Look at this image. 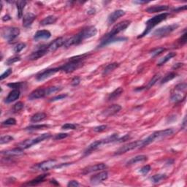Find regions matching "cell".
<instances>
[{
  "label": "cell",
  "instance_id": "obj_57",
  "mask_svg": "<svg viewBox=\"0 0 187 187\" xmlns=\"http://www.w3.org/2000/svg\"><path fill=\"white\" fill-rule=\"evenodd\" d=\"M130 135H126L125 136H124L123 137H121V138H119L116 142H124V141H126L128 139H130Z\"/></svg>",
  "mask_w": 187,
  "mask_h": 187
},
{
  "label": "cell",
  "instance_id": "obj_42",
  "mask_svg": "<svg viewBox=\"0 0 187 187\" xmlns=\"http://www.w3.org/2000/svg\"><path fill=\"white\" fill-rule=\"evenodd\" d=\"M14 140V138L10 135H4V136L1 137L0 138V144H4V143H8L11 141Z\"/></svg>",
  "mask_w": 187,
  "mask_h": 187
},
{
  "label": "cell",
  "instance_id": "obj_39",
  "mask_svg": "<svg viewBox=\"0 0 187 187\" xmlns=\"http://www.w3.org/2000/svg\"><path fill=\"white\" fill-rule=\"evenodd\" d=\"M166 51V48H163V47H159V48H154L153 50H152V51H151V56L152 57L157 56L161 54L162 53H163L164 51Z\"/></svg>",
  "mask_w": 187,
  "mask_h": 187
},
{
  "label": "cell",
  "instance_id": "obj_28",
  "mask_svg": "<svg viewBox=\"0 0 187 187\" xmlns=\"http://www.w3.org/2000/svg\"><path fill=\"white\" fill-rule=\"evenodd\" d=\"M124 92V89L121 87H119L113 91L112 93H110L108 96V101H113V100H115L119 98L120 96L122 94V93Z\"/></svg>",
  "mask_w": 187,
  "mask_h": 187
},
{
  "label": "cell",
  "instance_id": "obj_32",
  "mask_svg": "<svg viewBox=\"0 0 187 187\" xmlns=\"http://www.w3.org/2000/svg\"><path fill=\"white\" fill-rule=\"evenodd\" d=\"M57 21V18L53 16V15H49L45 18L43 20L40 21L41 26H46V25H51V24H55Z\"/></svg>",
  "mask_w": 187,
  "mask_h": 187
},
{
  "label": "cell",
  "instance_id": "obj_29",
  "mask_svg": "<svg viewBox=\"0 0 187 187\" xmlns=\"http://www.w3.org/2000/svg\"><path fill=\"white\" fill-rule=\"evenodd\" d=\"M47 176H48V174H43V175H39V176H37L36 179L32 180V181L29 182L26 184V185H28V186H36L37 184L42 183V182L44 181V180H45Z\"/></svg>",
  "mask_w": 187,
  "mask_h": 187
},
{
  "label": "cell",
  "instance_id": "obj_6",
  "mask_svg": "<svg viewBox=\"0 0 187 187\" xmlns=\"http://www.w3.org/2000/svg\"><path fill=\"white\" fill-rule=\"evenodd\" d=\"M186 83H180L175 87L174 92L172 93L170 97V100L173 102H179L184 100L186 97Z\"/></svg>",
  "mask_w": 187,
  "mask_h": 187
},
{
  "label": "cell",
  "instance_id": "obj_33",
  "mask_svg": "<svg viewBox=\"0 0 187 187\" xmlns=\"http://www.w3.org/2000/svg\"><path fill=\"white\" fill-rule=\"evenodd\" d=\"M175 56H176V53H175V52H170V53H168V54H167L165 56L162 58V59H160L159 61H158L157 65L158 66L164 65V64H166L167 62H168V61H170V60L172 59V58Z\"/></svg>",
  "mask_w": 187,
  "mask_h": 187
},
{
  "label": "cell",
  "instance_id": "obj_23",
  "mask_svg": "<svg viewBox=\"0 0 187 187\" xmlns=\"http://www.w3.org/2000/svg\"><path fill=\"white\" fill-rule=\"evenodd\" d=\"M169 9H170V6L168 5H153L147 8L146 11L148 13H154L162 12V11H167Z\"/></svg>",
  "mask_w": 187,
  "mask_h": 187
},
{
  "label": "cell",
  "instance_id": "obj_8",
  "mask_svg": "<svg viewBox=\"0 0 187 187\" xmlns=\"http://www.w3.org/2000/svg\"><path fill=\"white\" fill-rule=\"evenodd\" d=\"M59 164H58L56 160L51 159L35 164V165L32 167V169L37 171H43L44 172V171H48L52 170V169L56 168L59 167Z\"/></svg>",
  "mask_w": 187,
  "mask_h": 187
},
{
  "label": "cell",
  "instance_id": "obj_30",
  "mask_svg": "<svg viewBox=\"0 0 187 187\" xmlns=\"http://www.w3.org/2000/svg\"><path fill=\"white\" fill-rule=\"evenodd\" d=\"M17 7L18 10V18L19 19H21L22 16H23V12L24 10V8H25L26 2V1H17L15 2Z\"/></svg>",
  "mask_w": 187,
  "mask_h": 187
},
{
  "label": "cell",
  "instance_id": "obj_34",
  "mask_svg": "<svg viewBox=\"0 0 187 187\" xmlns=\"http://www.w3.org/2000/svg\"><path fill=\"white\" fill-rule=\"evenodd\" d=\"M119 66V64H118V63H116V62H114V63L109 64L108 65H107L105 67V68L104 69L103 72H102V75H108L109 73H110L111 72H113V71L114 70L115 68H117Z\"/></svg>",
  "mask_w": 187,
  "mask_h": 187
},
{
  "label": "cell",
  "instance_id": "obj_27",
  "mask_svg": "<svg viewBox=\"0 0 187 187\" xmlns=\"http://www.w3.org/2000/svg\"><path fill=\"white\" fill-rule=\"evenodd\" d=\"M124 40H126V38L125 37H113V38H110L109 40H107L104 41H102L100 43L99 48H102V47L106 46L109 45L110 43H116V42H120V41H124Z\"/></svg>",
  "mask_w": 187,
  "mask_h": 187
},
{
  "label": "cell",
  "instance_id": "obj_52",
  "mask_svg": "<svg viewBox=\"0 0 187 187\" xmlns=\"http://www.w3.org/2000/svg\"><path fill=\"white\" fill-rule=\"evenodd\" d=\"M107 127H108L107 125H101V126H96V127L94 128L93 130L95 132H104V130H106Z\"/></svg>",
  "mask_w": 187,
  "mask_h": 187
},
{
  "label": "cell",
  "instance_id": "obj_20",
  "mask_svg": "<svg viewBox=\"0 0 187 187\" xmlns=\"http://www.w3.org/2000/svg\"><path fill=\"white\" fill-rule=\"evenodd\" d=\"M36 19V15L32 13H27L24 15L23 18V26L24 27L28 28L31 26L35 20Z\"/></svg>",
  "mask_w": 187,
  "mask_h": 187
},
{
  "label": "cell",
  "instance_id": "obj_18",
  "mask_svg": "<svg viewBox=\"0 0 187 187\" xmlns=\"http://www.w3.org/2000/svg\"><path fill=\"white\" fill-rule=\"evenodd\" d=\"M47 96L46 88H37V89L33 91L29 96V99L34 100L37 99H41Z\"/></svg>",
  "mask_w": 187,
  "mask_h": 187
},
{
  "label": "cell",
  "instance_id": "obj_11",
  "mask_svg": "<svg viewBox=\"0 0 187 187\" xmlns=\"http://www.w3.org/2000/svg\"><path fill=\"white\" fill-rule=\"evenodd\" d=\"M60 71L59 67H55V68H50L46 69L40 72L38 74L36 75V79L38 81H43L44 80H46L49 78V77L54 75L56 73Z\"/></svg>",
  "mask_w": 187,
  "mask_h": 187
},
{
  "label": "cell",
  "instance_id": "obj_47",
  "mask_svg": "<svg viewBox=\"0 0 187 187\" xmlns=\"http://www.w3.org/2000/svg\"><path fill=\"white\" fill-rule=\"evenodd\" d=\"M26 47V44L25 43H19L18 45H15L14 47V49H13V51H14L15 53H19L21 52V51L23 50L24 48H25Z\"/></svg>",
  "mask_w": 187,
  "mask_h": 187
},
{
  "label": "cell",
  "instance_id": "obj_19",
  "mask_svg": "<svg viewBox=\"0 0 187 187\" xmlns=\"http://www.w3.org/2000/svg\"><path fill=\"white\" fill-rule=\"evenodd\" d=\"M24 150L23 149L18 148L10 149V150H7L2 151V154L8 157H20L24 154Z\"/></svg>",
  "mask_w": 187,
  "mask_h": 187
},
{
  "label": "cell",
  "instance_id": "obj_10",
  "mask_svg": "<svg viewBox=\"0 0 187 187\" xmlns=\"http://www.w3.org/2000/svg\"><path fill=\"white\" fill-rule=\"evenodd\" d=\"M138 148H141V140H137V141L129 142V143L121 146V148H119L115 151V155L123 154V153L129 152V151H132L134 150V149Z\"/></svg>",
  "mask_w": 187,
  "mask_h": 187
},
{
  "label": "cell",
  "instance_id": "obj_9",
  "mask_svg": "<svg viewBox=\"0 0 187 187\" xmlns=\"http://www.w3.org/2000/svg\"><path fill=\"white\" fill-rule=\"evenodd\" d=\"M179 25L177 24H173L171 25L164 26L162 27H160L157 29H156L154 32H153V36L156 37H166L171 34L173 32H174L175 29H177L179 28Z\"/></svg>",
  "mask_w": 187,
  "mask_h": 187
},
{
  "label": "cell",
  "instance_id": "obj_26",
  "mask_svg": "<svg viewBox=\"0 0 187 187\" xmlns=\"http://www.w3.org/2000/svg\"><path fill=\"white\" fill-rule=\"evenodd\" d=\"M102 145H104V142H103V140H102V139L97 140V141H94V142H92V144L89 145V146H88L87 149L86 150L85 153L86 154H88V153H92L93 151L96 150V149L99 148V146H101Z\"/></svg>",
  "mask_w": 187,
  "mask_h": 187
},
{
  "label": "cell",
  "instance_id": "obj_4",
  "mask_svg": "<svg viewBox=\"0 0 187 187\" xmlns=\"http://www.w3.org/2000/svg\"><path fill=\"white\" fill-rule=\"evenodd\" d=\"M169 15H170V13H161V14L155 15V16H153V18L149 19L148 21H147L146 23V29H145L143 32H142L141 35H140V36L137 37V38H142V37H143L146 36V35H148V33L152 30V29L154 28L156 26H157L158 24H159L161 22L166 20L167 18H168Z\"/></svg>",
  "mask_w": 187,
  "mask_h": 187
},
{
  "label": "cell",
  "instance_id": "obj_46",
  "mask_svg": "<svg viewBox=\"0 0 187 187\" xmlns=\"http://www.w3.org/2000/svg\"><path fill=\"white\" fill-rule=\"evenodd\" d=\"M21 60V58H20V56H14L13 58H10V59H8V60H7L5 64H7V65H11V64H14L15 63V62L19 61Z\"/></svg>",
  "mask_w": 187,
  "mask_h": 187
},
{
  "label": "cell",
  "instance_id": "obj_2",
  "mask_svg": "<svg viewBox=\"0 0 187 187\" xmlns=\"http://www.w3.org/2000/svg\"><path fill=\"white\" fill-rule=\"evenodd\" d=\"M86 56H87V54H83L70 58L66 64L59 67L60 71H62V72L66 73H71L74 72L75 70H76L77 69L81 67L83 65V61L86 59Z\"/></svg>",
  "mask_w": 187,
  "mask_h": 187
},
{
  "label": "cell",
  "instance_id": "obj_49",
  "mask_svg": "<svg viewBox=\"0 0 187 187\" xmlns=\"http://www.w3.org/2000/svg\"><path fill=\"white\" fill-rule=\"evenodd\" d=\"M67 97V94H59V95L55 96V97L51 98L50 99V102H56V101H58V100L63 99Z\"/></svg>",
  "mask_w": 187,
  "mask_h": 187
},
{
  "label": "cell",
  "instance_id": "obj_54",
  "mask_svg": "<svg viewBox=\"0 0 187 187\" xmlns=\"http://www.w3.org/2000/svg\"><path fill=\"white\" fill-rule=\"evenodd\" d=\"M179 42L180 43V44H181L182 45H184V44H186V32H184V34L181 35V37H180V39L179 40Z\"/></svg>",
  "mask_w": 187,
  "mask_h": 187
},
{
  "label": "cell",
  "instance_id": "obj_14",
  "mask_svg": "<svg viewBox=\"0 0 187 187\" xmlns=\"http://www.w3.org/2000/svg\"><path fill=\"white\" fill-rule=\"evenodd\" d=\"M47 53H48V51H47V45H43L31 53L28 56V59L29 60H32V61H33V60H37L40 59V58L44 56Z\"/></svg>",
  "mask_w": 187,
  "mask_h": 187
},
{
  "label": "cell",
  "instance_id": "obj_25",
  "mask_svg": "<svg viewBox=\"0 0 187 187\" xmlns=\"http://www.w3.org/2000/svg\"><path fill=\"white\" fill-rule=\"evenodd\" d=\"M34 145H36V143H35V138L24 140V141L19 142V143L17 145V146L19 147V148L24 150V149H27L29 148H30V147L34 146Z\"/></svg>",
  "mask_w": 187,
  "mask_h": 187
},
{
  "label": "cell",
  "instance_id": "obj_41",
  "mask_svg": "<svg viewBox=\"0 0 187 187\" xmlns=\"http://www.w3.org/2000/svg\"><path fill=\"white\" fill-rule=\"evenodd\" d=\"M2 124L3 126H13V125H15L16 124V120H15L14 118H10V119L5 120L2 122Z\"/></svg>",
  "mask_w": 187,
  "mask_h": 187
},
{
  "label": "cell",
  "instance_id": "obj_55",
  "mask_svg": "<svg viewBox=\"0 0 187 187\" xmlns=\"http://www.w3.org/2000/svg\"><path fill=\"white\" fill-rule=\"evenodd\" d=\"M79 186L80 184L77 181H69V183L67 184V186L69 187H76Z\"/></svg>",
  "mask_w": 187,
  "mask_h": 187
},
{
  "label": "cell",
  "instance_id": "obj_60",
  "mask_svg": "<svg viewBox=\"0 0 187 187\" xmlns=\"http://www.w3.org/2000/svg\"><path fill=\"white\" fill-rule=\"evenodd\" d=\"M183 126H184V128H186V117L184 118V122H183Z\"/></svg>",
  "mask_w": 187,
  "mask_h": 187
},
{
  "label": "cell",
  "instance_id": "obj_44",
  "mask_svg": "<svg viewBox=\"0 0 187 187\" xmlns=\"http://www.w3.org/2000/svg\"><path fill=\"white\" fill-rule=\"evenodd\" d=\"M77 128V125L74 124L67 123L61 126V129L63 130H75Z\"/></svg>",
  "mask_w": 187,
  "mask_h": 187
},
{
  "label": "cell",
  "instance_id": "obj_22",
  "mask_svg": "<svg viewBox=\"0 0 187 187\" xmlns=\"http://www.w3.org/2000/svg\"><path fill=\"white\" fill-rule=\"evenodd\" d=\"M20 94H21V93H20L19 89H13L12 92L9 93L8 97L5 98L4 102H5L6 103H11V102H14L15 100L19 99Z\"/></svg>",
  "mask_w": 187,
  "mask_h": 187
},
{
  "label": "cell",
  "instance_id": "obj_50",
  "mask_svg": "<svg viewBox=\"0 0 187 187\" xmlns=\"http://www.w3.org/2000/svg\"><path fill=\"white\" fill-rule=\"evenodd\" d=\"M151 169V166L148 165V164H147V165L143 166L141 169H140V172H141L142 175H146L150 172Z\"/></svg>",
  "mask_w": 187,
  "mask_h": 187
},
{
  "label": "cell",
  "instance_id": "obj_3",
  "mask_svg": "<svg viewBox=\"0 0 187 187\" xmlns=\"http://www.w3.org/2000/svg\"><path fill=\"white\" fill-rule=\"evenodd\" d=\"M173 132H174V130L173 129H167V130H164L154 132L151 135H149L148 137H146V139L141 140V148L148 146L149 144L152 143V142L157 141V140H160L168 136H170L171 135L173 134Z\"/></svg>",
  "mask_w": 187,
  "mask_h": 187
},
{
  "label": "cell",
  "instance_id": "obj_7",
  "mask_svg": "<svg viewBox=\"0 0 187 187\" xmlns=\"http://www.w3.org/2000/svg\"><path fill=\"white\" fill-rule=\"evenodd\" d=\"M20 35V29L17 27H4L1 30V35L4 39L11 43Z\"/></svg>",
  "mask_w": 187,
  "mask_h": 187
},
{
  "label": "cell",
  "instance_id": "obj_51",
  "mask_svg": "<svg viewBox=\"0 0 187 187\" xmlns=\"http://www.w3.org/2000/svg\"><path fill=\"white\" fill-rule=\"evenodd\" d=\"M69 136V135L67 133H59V134L56 135L54 136V140H62L66 138Z\"/></svg>",
  "mask_w": 187,
  "mask_h": 187
},
{
  "label": "cell",
  "instance_id": "obj_40",
  "mask_svg": "<svg viewBox=\"0 0 187 187\" xmlns=\"http://www.w3.org/2000/svg\"><path fill=\"white\" fill-rule=\"evenodd\" d=\"M61 89V88L60 86H51V87L46 88V93L47 96L51 94H54L56 92H59Z\"/></svg>",
  "mask_w": 187,
  "mask_h": 187
},
{
  "label": "cell",
  "instance_id": "obj_38",
  "mask_svg": "<svg viewBox=\"0 0 187 187\" xmlns=\"http://www.w3.org/2000/svg\"><path fill=\"white\" fill-rule=\"evenodd\" d=\"M48 127V125L46 124H37V125H31L29 126L26 127L25 130L33 131V130H43V129Z\"/></svg>",
  "mask_w": 187,
  "mask_h": 187
},
{
  "label": "cell",
  "instance_id": "obj_45",
  "mask_svg": "<svg viewBox=\"0 0 187 187\" xmlns=\"http://www.w3.org/2000/svg\"><path fill=\"white\" fill-rule=\"evenodd\" d=\"M23 84L24 83H22V82H16V83H8V86L11 88H13V89H19L20 88L22 87Z\"/></svg>",
  "mask_w": 187,
  "mask_h": 187
},
{
  "label": "cell",
  "instance_id": "obj_13",
  "mask_svg": "<svg viewBox=\"0 0 187 187\" xmlns=\"http://www.w3.org/2000/svg\"><path fill=\"white\" fill-rule=\"evenodd\" d=\"M108 179V173L107 171H102L97 174L94 175L93 176L91 177L90 182L93 185H97L99 184L104 181H106Z\"/></svg>",
  "mask_w": 187,
  "mask_h": 187
},
{
  "label": "cell",
  "instance_id": "obj_48",
  "mask_svg": "<svg viewBox=\"0 0 187 187\" xmlns=\"http://www.w3.org/2000/svg\"><path fill=\"white\" fill-rule=\"evenodd\" d=\"M12 69L11 68H9L5 72H4V73H2V74L1 75V76H0V80L1 81H2V80H4V78H6V77H8L9 75H10L11 74H12Z\"/></svg>",
  "mask_w": 187,
  "mask_h": 187
},
{
  "label": "cell",
  "instance_id": "obj_31",
  "mask_svg": "<svg viewBox=\"0 0 187 187\" xmlns=\"http://www.w3.org/2000/svg\"><path fill=\"white\" fill-rule=\"evenodd\" d=\"M47 115L45 113H35V115H33L32 117H31V121L32 123H37V122L43 121L44 119H45Z\"/></svg>",
  "mask_w": 187,
  "mask_h": 187
},
{
  "label": "cell",
  "instance_id": "obj_16",
  "mask_svg": "<svg viewBox=\"0 0 187 187\" xmlns=\"http://www.w3.org/2000/svg\"><path fill=\"white\" fill-rule=\"evenodd\" d=\"M121 110V106L119 104H112V105L109 106L108 108H106L103 112H102V115L104 117H110L112 115L116 114Z\"/></svg>",
  "mask_w": 187,
  "mask_h": 187
},
{
  "label": "cell",
  "instance_id": "obj_36",
  "mask_svg": "<svg viewBox=\"0 0 187 187\" xmlns=\"http://www.w3.org/2000/svg\"><path fill=\"white\" fill-rule=\"evenodd\" d=\"M177 74L175 72H169L165 76H164L162 80L161 81V84H164L169 82L170 81H172L173 79H174L175 77H176Z\"/></svg>",
  "mask_w": 187,
  "mask_h": 187
},
{
  "label": "cell",
  "instance_id": "obj_15",
  "mask_svg": "<svg viewBox=\"0 0 187 187\" xmlns=\"http://www.w3.org/2000/svg\"><path fill=\"white\" fill-rule=\"evenodd\" d=\"M107 168H108L107 164L104 163H99V164H94V165L86 167V168H85L83 170V174L86 175L93 172H97V171L106 170Z\"/></svg>",
  "mask_w": 187,
  "mask_h": 187
},
{
  "label": "cell",
  "instance_id": "obj_12",
  "mask_svg": "<svg viewBox=\"0 0 187 187\" xmlns=\"http://www.w3.org/2000/svg\"><path fill=\"white\" fill-rule=\"evenodd\" d=\"M65 41L66 39L64 37H59V38L54 40L51 43H49L48 45H47V51H48V53L54 52L60 47L63 46Z\"/></svg>",
  "mask_w": 187,
  "mask_h": 187
},
{
  "label": "cell",
  "instance_id": "obj_53",
  "mask_svg": "<svg viewBox=\"0 0 187 187\" xmlns=\"http://www.w3.org/2000/svg\"><path fill=\"white\" fill-rule=\"evenodd\" d=\"M80 83H81V79H80L79 77H75L71 81V84H72V86H78Z\"/></svg>",
  "mask_w": 187,
  "mask_h": 187
},
{
  "label": "cell",
  "instance_id": "obj_24",
  "mask_svg": "<svg viewBox=\"0 0 187 187\" xmlns=\"http://www.w3.org/2000/svg\"><path fill=\"white\" fill-rule=\"evenodd\" d=\"M148 159V157L146 155H138L136 156V157H133L130 160L126 162V165L130 166L132 165V164H135L137 163H139V162H142L146 161Z\"/></svg>",
  "mask_w": 187,
  "mask_h": 187
},
{
  "label": "cell",
  "instance_id": "obj_56",
  "mask_svg": "<svg viewBox=\"0 0 187 187\" xmlns=\"http://www.w3.org/2000/svg\"><path fill=\"white\" fill-rule=\"evenodd\" d=\"M186 10V5H184V6H181V7H179V8H176L175 9H173V12H181L182 10Z\"/></svg>",
  "mask_w": 187,
  "mask_h": 187
},
{
  "label": "cell",
  "instance_id": "obj_35",
  "mask_svg": "<svg viewBox=\"0 0 187 187\" xmlns=\"http://www.w3.org/2000/svg\"><path fill=\"white\" fill-rule=\"evenodd\" d=\"M167 175L165 174H157L151 178V181L153 184H158L161 182L162 180L165 179Z\"/></svg>",
  "mask_w": 187,
  "mask_h": 187
},
{
  "label": "cell",
  "instance_id": "obj_43",
  "mask_svg": "<svg viewBox=\"0 0 187 187\" xmlns=\"http://www.w3.org/2000/svg\"><path fill=\"white\" fill-rule=\"evenodd\" d=\"M24 104L22 102H18L17 103H15L13 106V112L14 113H18L19 111H21L22 109L24 108Z\"/></svg>",
  "mask_w": 187,
  "mask_h": 187
},
{
  "label": "cell",
  "instance_id": "obj_5",
  "mask_svg": "<svg viewBox=\"0 0 187 187\" xmlns=\"http://www.w3.org/2000/svg\"><path fill=\"white\" fill-rule=\"evenodd\" d=\"M130 24H131V21H128V20H125V21H123L120 22L119 24H117L116 25L113 26L110 32H109L108 34H106L103 37H102L101 39V42L107 40H109L110 38H113V37H115L116 36V35L119 34L120 32H123V31L125 30L130 25Z\"/></svg>",
  "mask_w": 187,
  "mask_h": 187
},
{
  "label": "cell",
  "instance_id": "obj_59",
  "mask_svg": "<svg viewBox=\"0 0 187 187\" xmlns=\"http://www.w3.org/2000/svg\"><path fill=\"white\" fill-rule=\"evenodd\" d=\"M10 19H11V18H10V15H4V16H3V18H2V21H8Z\"/></svg>",
  "mask_w": 187,
  "mask_h": 187
},
{
  "label": "cell",
  "instance_id": "obj_1",
  "mask_svg": "<svg viewBox=\"0 0 187 187\" xmlns=\"http://www.w3.org/2000/svg\"><path fill=\"white\" fill-rule=\"evenodd\" d=\"M97 33V29L95 26H90L88 27H86L82 29L79 33H77L76 35L71 37L70 38L66 39L65 43L64 46L66 48L72 45H77L78 44L81 43L83 40L86 39H89L91 37H94Z\"/></svg>",
  "mask_w": 187,
  "mask_h": 187
},
{
  "label": "cell",
  "instance_id": "obj_58",
  "mask_svg": "<svg viewBox=\"0 0 187 187\" xmlns=\"http://www.w3.org/2000/svg\"><path fill=\"white\" fill-rule=\"evenodd\" d=\"M149 2L147 1H133V3L135 4H147Z\"/></svg>",
  "mask_w": 187,
  "mask_h": 187
},
{
  "label": "cell",
  "instance_id": "obj_17",
  "mask_svg": "<svg viewBox=\"0 0 187 187\" xmlns=\"http://www.w3.org/2000/svg\"><path fill=\"white\" fill-rule=\"evenodd\" d=\"M125 15V12L122 10H117L113 11V13H111L110 15H108V23L109 25H111L113 23H115L118 19L124 16Z\"/></svg>",
  "mask_w": 187,
  "mask_h": 187
},
{
  "label": "cell",
  "instance_id": "obj_21",
  "mask_svg": "<svg viewBox=\"0 0 187 187\" xmlns=\"http://www.w3.org/2000/svg\"><path fill=\"white\" fill-rule=\"evenodd\" d=\"M51 37V33L48 30H39L35 33L34 39L35 40L38 41L42 40H48Z\"/></svg>",
  "mask_w": 187,
  "mask_h": 187
},
{
  "label": "cell",
  "instance_id": "obj_37",
  "mask_svg": "<svg viewBox=\"0 0 187 187\" xmlns=\"http://www.w3.org/2000/svg\"><path fill=\"white\" fill-rule=\"evenodd\" d=\"M160 78H161V76H160L159 74L155 75L154 76H153L152 78L151 79V81L148 82V84H147V86H146V88H145L144 89H146V88H150L152 87L153 86H154L155 84L157 83V82L159 81Z\"/></svg>",
  "mask_w": 187,
  "mask_h": 187
}]
</instances>
